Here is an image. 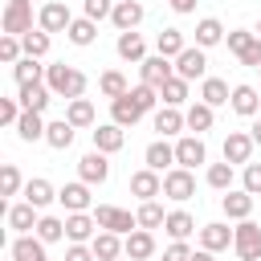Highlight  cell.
<instances>
[{"instance_id": "cell-1", "label": "cell", "mask_w": 261, "mask_h": 261, "mask_svg": "<svg viewBox=\"0 0 261 261\" xmlns=\"http://www.w3.org/2000/svg\"><path fill=\"white\" fill-rule=\"evenodd\" d=\"M45 86H49L57 98L73 102V98H82V94H86V73H82L77 65L57 61V65H45Z\"/></svg>"}, {"instance_id": "cell-2", "label": "cell", "mask_w": 261, "mask_h": 261, "mask_svg": "<svg viewBox=\"0 0 261 261\" xmlns=\"http://www.w3.org/2000/svg\"><path fill=\"white\" fill-rule=\"evenodd\" d=\"M232 253L241 261H261V224L257 220H237V228H232Z\"/></svg>"}, {"instance_id": "cell-3", "label": "cell", "mask_w": 261, "mask_h": 261, "mask_svg": "<svg viewBox=\"0 0 261 261\" xmlns=\"http://www.w3.org/2000/svg\"><path fill=\"white\" fill-rule=\"evenodd\" d=\"M0 29L12 33V37L33 33V4H29V0H8V4H4V16H0Z\"/></svg>"}, {"instance_id": "cell-4", "label": "cell", "mask_w": 261, "mask_h": 261, "mask_svg": "<svg viewBox=\"0 0 261 261\" xmlns=\"http://www.w3.org/2000/svg\"><path fill=\"white\" fill-rule=\"evenodd\" d=\"M163 196L175 200V204L192 200V196H196V175H192V167H171V171H163Z\"/></svg>"}, {"instance_id": "cell-5", "label": "cell", "mask_w": 261, "mask_h": 261, "mask_svg": "<svg viewBox=\"0 0 261 261\" xmlns=\"http://www.w3.org/2000/svg\"><path fill=\"white\" fill-rule=\"evenodd\" d=\"M94 220H98V228H110L118 237H126V232L139 228V216H130L126 208H114V204H98L94 208Z\"/></svg>"}, {"instance_id": "cell-6", "label": "cell", "mask_w": 261, "mask_h": 261, "mask_svg": "<svg viewBox=\"0 0 261 261\" xmlns=\"http://www.w3.org/2000/svg\"><path fill=\"white\" fill-rule=\"evenodd\" d=\"M175 73H179L184 82H204V77H208V57H204V49H200V45H188V49L175 57Z\"/></svg>"}, {"instance_id": "cell-7", "label": "cell", "mask_w": 261, "mask_h": 261, "mask_svg": "<svg viewBox=\"0 0 261 261\" xmlns=\"http://www.w3.org/2000/svg\"><path fill=\"white\" fill-rule=\"evenodd\" d=\"M77 179H86L90 188H94V184H106V179H110V159H106V151H98V147L86 151V155L77 159Z\"/></svg>"}, {"instance_id": "cell-8", "label": "cell", "mask_w": 261, "mask_h": 261, "mask_svg": "<svg viewBox=\"0 0 261 261\" xmlns=\"http://www.w3.org/2000/svg\"><path fill=\"white\" fill-rule=\"evenodd\" d=\"M200 163H208V147H204V139L200 135H184V139H175V167H200Z\"/></svg>"}, {"instance_id": "cell-9", "label": "cell", "mask_w": 261, "mask_h": 261, "mask_svg": "<svg viewBox=\"0 0 261 261\" xmlns=\"http://www.w3.org/2000/svg\"><path fill=\"white\" fill-rule=\"evenodd\" d=\"M69 24H73V12L61 0H49L37 16V29H45V33H69Z\"/></svg>"}, {"instance_id": "cell-10", "label": "cell", "mask_w": 261, "mask_h": 261, "mask_svg": "<svg viewBox=\"0 0 261 261\" xmlns=\"http://www.w3.org/2000/svg\"><path fill=\"white\" fill-rule=\"evenodd\" d=\"M139 77L147 82V86H163L167 77H175V61L171 57H163V53H155V57H147V61H139Z\"/></svg>"}, {"instance_id": "cell-11", "label": "cell", "mask_w": 261, "mask_h": 261, "mask_svg": "<svg viewBox=\"0 0 261 261\" xmlns=\"http://www.w3.org/2000/svg\"><path fill=\"white\" fill-rule=\"evenodd\" d=\"M253 147H257L253 135H245V130H228V139H224V159H228L232 167H237V163L245 167V163H253Z\"/></svg>"}, {"instance_id": "cell-12", "label": "cell", "mask_w": 261, "mask_h": 261, "mask_svg": "<svg viewBox=\"0 0 261 261\" xmlns=\"http://www.w3.org/2000/svg\"><path fill=\"white\" fill-rule=\"evenodd\" d=\"M122 249H126L130 261H151L155 257V232L151 228H135V232L122 237Z\"/></svg>"}, {"instance_id": "cell-13", "label": "cell", "mask_w": 261, "mask_h": 261, "mask_svg": "<svg viewBox=\"0 0 261 261\" xmlns=\"http://www.w3.org/2000/svg\"><path fill=\"white\" fill-rule=\"evenodd\" d=\"M130 192H135L139 200H155V196H163V171H155V167L135 171V175H130Z\"/></svg>"}, {"instance_id": "cell-14", "label": "cell", "mask_w": 261, "mask_h": 261, "mask_svg": "<svg viewBox=\"0 0 261 261\" xmlns=\"http://www.w3.org/2000/svg\"><path fill=\"white\" fill-rule=\"evenodd\" d=\"M220 208H224V216L228 220H249L253 216V192H245V188H228L224 196H220Z\"/></svg>"}, {"instance_id": "cell-15", "label": "cell", "mask_w": 261, "mask_h": 261, "mask_svg": "<svg viewBox=\"0 0 261 261\" xmlns=\"http://www.w3.org/2000/svg\"><path fill=\"white\" fill-rule=\"evenodd\" d=\"M94 228H98L94 212H69V216H65V241L90 245V241H94Z\"/></svg>"}, {"instance_id": "cell-16", "label": "cell", "mask_w": 261, "mask_h": 261, "mask_svg": "<svg viewBox=\"0 0 261 261\" xmlns=\"http://www.w3.org/2000/svg\"><path fill=\"white\" fill-rule=\"evenodd\" d=\"M228 106L241 114V118H257V110H261V98H257V86H249V82H241V86H232V98H228Z\"/></svg>"}, {"instance_id": "cell-17", "label": "cell", "mask_w": 261, "mask_h": 261, "mask_svg": "<svg viewBox=\"0 0 261 261\" xmlns=\"http://www.w3.org/2000/svg\"><path fill=\"white\" fill-rule=\"evenodd\" d=\"M57 200H61L65 212H90V184L86 179H73V184H65L57 192Z\"/></svg>"}, {"instance_id": "cell-18", "label": "cell", "mask_w": 261, "mask_h": 261, "mask_svg": "<svg viewBox=\"0 0 261 261\" xmlns=\"http://www.w3.org/2000/svg\"><path fill=\"white\" fill-rule=\"evenodd\" d=\"M90 249H94V257L98 261H118L126 249H122V237L118 232H110V228H98L94 232V241H90Z\"/></svg>"}, {"instance_id": "cell-19", "label": "cell", "mask_w": 261, "mask_h": 261, "mask_svg": "<svg viewBox=\"0 0 261 261\" xmlns=\"http://www.w3.org/2000/svg\"><path fill=\"white\" fill-rule=\"evenodd\" d=\"M16 98H20V106H24V110L45 114V110H49V102H53L57 94H53L45 82H33V86H20V94H16Z\"/></svg>"}, {"instance_id": "cell-20", "label": "cell", "mask_w": 261, "mask_h": 261, "mask_svg": "<svg viewBox=\"0 0 261 261\" xmlns=\"http://www.w3.org/2000/svg\"><path fill=\"white\" fill-rule=\"evenodd\" d=\"M143 118V110L135 106V98H130V90L122 94V98H110V122H118L122 130H130L135 122Z\"/></svg>"}, {"instance_id": "cell-21", "label": "cell", "mask_w": 261, "mask_h": 261, "mask_svg": "<svg viewBox=\"0 0 261 261\" xmlns=\"http://www.w3.org/2000/svg\"><path fill=\"white\" fill-rule=\"evenodd\" d=\"M90 135H94V147H98V151H106V155L122 151V143H126V130H122L118 122H102V126H94Z\"/></svg>"}, {"instance_id": "cell-22", "label": "cell", "mask_w": 261, "mask_h": 261, "mask_svg": "<svg viewBox=\"0 0 261 261\" xmlns=\"http://www.w3.org/2000/svg\"><path fill=\"white\" fill-rule=\"evenodd\" d=\"M110 20H114L118 33H130V29H139V20H143V4H139V0H118L114 12H110Z\"/></svg>"}, {"instance_id": "cell-23", "label": "cell", "mask_w": 261, "mask_h": 261, "mask_svg": "<svg viewBox=\"0 0 261 261\" xmlns=\"http://www.w3.org/2000/svg\"><path fill=\"white\" fill-rule=\"evenodd\" d=\"M12 261H45V241L37 232H20L12 241Z\"/></svg>"}, {"instance_id": "cell-24", "label": "cell", "mask_w": 261, "mask_h": 261, "mask_svg": "<svg viewBox=\"0 0 261 261\" xmlns=\"http://www.w3.org/2000/svg\"><path fill=\"white\" fill-rule=\"evenodd\" d=\"M188 126V118L179 114V106H159L155 110V130H159V139H171V135H179Z\"/></svg>"}, {"instance_id": "cell-25", "label": "cell", "mask_w": 261, "mask_h": 261, "mask_svg": "<svg viewBox=\"0 0 261 261\" xmlns=\"http://www.w3.org/2000/svg\"><path fill=\"white\" fill-rule=\"evenodd\" d=\"M143 159H147V167H155V171H171V167H175V147H171L167 139H155V143L143 151Z\"/></svg>"}, {"instance_id": "cell-26", "label": "cell", "mask_w": 261, "mask_h": 261, "mask_svg": "<svg viewBox=\"0 0 261 261\" xmlns=\"http://www.w3.org/2000/svg\"><path fill=\"white\" fill-rule=\"evenodd\" d=\"M163 232H167L171 241H188V237L196 232V216H192V212H184V208H175V212H167Z\"/></svg>"}, {"instance_id": "cell-27", "label": "cell", "mask_w": 261, "mask_h": 261, "mask_svg": "<svg viewBox=\"0 0 261 261\" xmlns=\"http://www.w3.org/2000/svg\"><path fill=\"white\" fill-rule=\"evenodd\" d=\"M114 49H118L122 61H135V65L147 61V41H143L135 29H130V33H118V45H114Z\"/></svg>"}, {"instance_id": "cell-28", "label": "cell", "mask_w": 261, "mask_h": 261, "mask_svg": "<svg viewBox=\"0 0 261 261\" xmlns=\"http://www.w3.org/2000/svg\"><path fill=\"white\" fill-rule=\"evenodd\" d=\"M228 98H232V90H228L224 77H204V82H200V102H208L212 110H216V106H228Z\"/></svg>"}, {"instance_id": "cell-29", "label": "cell", "mask_w": 261, "mask_h": 261, "mask_svg": "<svg viewBox=\"0 0 261 261\" xmlns=\"http://www.w3.org/2000/svg\"><path fill=\"white\" fill-rule=\"evenodd\" d=\"M232 245V228L228 224H204L200 228V249H212V253H220V249H228Z\"/></svg>"}, {"instance_id": "cell-30", "label": "cell", "mask_w": 261, "mask_h": 261, "mask_svg": "<svg viewBox=\"0 0 261 261\" xmlns=\"http://www.w3.org/2000/svg\"><path fill=\"white\" fill-rule=\"evenodd\" d=\"M73 130H77V126H73L69 118H57V122L45 126V143H49L53 151H65V147H73Z\"/></svg>"}, {"instance_id": "cell-31", "label": "cell", "mask_w": 261, "mask_h": 261, "mask_svg": "<svg viewBox=\"0 0 261 261\" xmlns=\"http://www.w3.org/2000/svg\"><path fill=\"white\" fill-rule=\"evenodd\" d=\"M37 220H41V216H37V204H29V200L8 208V228H16V232H33Z\"/></svg>"}, {"instance_id": "cell-32", "label": "cell", "mask_w": 261, "mask_h": 261, "mask_svg": "<svg viewBox=\"0 0 261 261\" xmlns=\"http://www.w3.org/2000/svg\"><path fill=\"white\" fill-rule=\"evenodd\" d=\"M24 200H29V204H37V208H49V204L57 200V192H53V184H49V179H41V175H37V179H24Z\"/></svg>"}, {"instance_id": "cell-33", "label": "cell", "mask_w": 261, "mask_h": 261, "mask_svg": "<svg viewBox=\"0 0 261 261\" xmlns=\"http://www.w3.org/2000/svg\"><path fill=\"white\" fill-rule=\"evenodd\" d=\"M73 45H94L98 41V20H90V16H73V24H69V33H65Z\"/></svg>"}, {"instance_id": "cell-34", "label": "cell", "mask_w": 261, "mask_h": 261, "mask_svg": "<svg viewBox=\"0 0 261 261\" xmlns=\"http://www.w3.org/2000/svg\"><path fill=\"white\" fill-rule=\"evenodd\" d=\"M224 41V24L216 20V16H204L200 24H196V45L200 49H212V45H220Z\"/></svg>"}, {"instance_id": "cell-35", "label": "cell", "mask_w": 261, "mask_h": 261, "mask_svg": "<svg viewBox=\"0 0 261 261\" xmlns=\"http://www.w3.org/2000/svg\"><path fill=\"white\" fill-rule=\"evenodd\" d=\"M155 49H159L163 57H171V61H175V57L188 49V41H184V29H163V33L155 37Z\"/></svg>"}, {"instance_id": "cell-36", "label": "cell", "mask_w": 261, "mask_h": 261, "mask_svg": "<svg viewBox=\"0 0 261 261\" xmlns=\"http://www.w3.org/2000/svg\"><path fill=\"white\" fill-rule=\"evenodd\" d=\"M12 77H16V86H33V82H41V77H45L41 57H20V61L12 65Z\"/></svg>"}, {"instance_id": "cell-37", "label": "cell", "mask_w": 261, "mask_h": 261, "mask_svg": "<svg viewBox=\"0 0 261 261\" xmlns=\"http://www.w3.org/2000/svg\"><path fill=\"white\" fill-rule=\"evenodd\" d=\"M184 118H188V130H196V135H204V130H212V106L208 102H192L188 110H184Z\"/></svg>"}, {"instance_id": "cell-38", "label": "cell", "mask_w": 261, "mask_h": 261, "mask_svg": "<svg viewBox=\"0 0 261 261\" xmlns=\"http://www.w3.org/2000/svg\"><path fill=\"white\" fill-rule=\"evenodd\" d=\"M45 126H49V122H45L37 110H24L20 122H16V135H20L24 143H37V139H45Z\"/></svg>"}, {"instance_id": "cell-39", "label": "cell", "mask_w": 261, "mask_h": 261, "mask_svg": "<svg viewBox=\"0 0 261 261\" xmlns=\"http://www.w3.org/2000/svg\"><path fill=\"white\" fill-rule=\"evenodd\" d=\"M159 98H163V106H184L188 102V82L175 73V77H167L163 86H159Z\"/></svg>"}, {"instance_id": "cell-40", "label": "cell", "mask_w": 261, "mask_h": 261, "mask_svg": "<svg viewBox=\"0 0 261 261\" xmlns=\"http://www.w3.org/2000/svg\"><path fill=\"white\" fill-rule=\"evenodd\" d=\"M65 118L82 130V126H94V102L90 98H73L69 106H65Z\"/></svg>"}, {"instance_id": "cell-41", "label": "cell", "mask_w": 261, "mask_h": 261, "mask_svg": "<svg viewBox=\"0 0 261 261\" xmlns=\"http://www.w3.org/2000/svg\"><path fill=\"white\" fill-rule=\"evenodd\" d=\"M33 232H37L45 245H57V241H65V220H61V216H41Z\"/></svg>"}, {"instance_id": "cell-42", "label": "cell", "mask_w": 261, "mask_h": 261, "mask_svg": "<svg viewBox=\"0 0 261 261\" xmlns=\"http://www.w3.org/2000/svg\"><path fill=\"white\" fill-rule=\"evenodd\" d=\"M135 216H139V228H163V220H167L163 204H155V200H143Z\"/></svg>"}, {"instance_id": "cell-43", "label": "cell", "mask_w": 261, "mask_h": 261, "mask_svg": "<svg viewBox=\"0 0 261 261\" xmlns=\"http://www.w3.org/2000/svg\"><path fill=\"white\" fill-rule=\"evenodd\" d=\"M98 90H102V98H122L130 86H126V77H122L118 69H106V73L98 77Z\"/></svg>"}, {"instance_id": "cell-44", "label": "cell", "mask_w": 261, "mask_h": 261, "mask_svg": "<svg viewBox=\"0 0 261 261\" xmlns=\"http://www.w3.org/2000/svg\"><path fill=\"white\" fill-rule=\"evenodd\" d=\"M208 188H216V192H228L232 188V163L224 159V163H208Z\"/></svg>"}, {"instance_id": "cell-45", "label": "cell", "mask_w": 261, "mask_h": 261, "mask_svg": "<svg viewBox=\"0 0 261 261\" xmlns=\"http://www.w3.org/2000/svg\"><path fill=\"white\" fill-rule=\"evenodd\" d=\"M16 192H24L20 167H16V163H4V167H0V196H16Z\"/></svg>"}, {"instance_id": "cell-46", "label": "cell", "mask_w": 261, "mask_h": 261, "mask_svg": "<svg viewBox=\"0 0 261 261\" xmlns=\"http://www.w3.org/2000/svg\"><path fill=\"white\" fill-rule=\"evenodd\" d=\"M20 57H24V41L12 37V33H4V37H0V61H4V65H16Z\"/></svg>"}, {"instance_id": "cell-47", "label": "cell", "mask_w": 261, "mask_h": 261, "mask_svg": "<svg viewBox=\"0 0 261 261\" xmlns=\"http://www.w3.org/2000/svg\"><path fill=\"white\" fill-rule=\"evenodd\" d=\"M130 98H135V106H139L143 114H151V110H155V102H159V90H155V86H147V82H139V86H130Z\"/></svg>"}, {"instance_id": "cell-48", "label": "cell", "mask_w": 261, "mask_h": 261, "mask_svg": "<svg viewBox=\"0 0 261 261\" xmlns=\"http://www.w3.org/2000/svg\"><path fill=\"white\" fill-rule=\"evenodd\" d=\"M20 41H24V57H45V53H49V33H45V29L24 33Z\"/></svg>"}, {"instance_id": "cell-49", "label": "cell", "mask_w": 261, "mask_h": 261, "mask_svg": "<svg viewBox=\"0 0 261 261\" xmlns=\"http://www.w3.org/2000/svg\"><path fill=\"white\" fill-rule=\"evenodd\" d=\"M224 41H228V53H237V57H241V53H245V49L257 41V33H253V29H232Z\"/></svg>"}, {"instance_id": "cell-50", "label": "cell", "mask_w": 261, "mask_h": 261, "mask_svg": "<svg viewBox=\"0 0 261 261\" xmlns=\"http://www.w3.org/2000/svg\"><path fill=\"white\" fill-rule=\"evenodd\" d=\"M20 114H24L20 98H0V122H4V126H16V122H20Z\"/></svg>"}, {"instance_id": "cell-51", "label": "cell", "mask_w": 261, "mask_h": 261, "mask_svg": "<svg viewBox=\"0 0 261 261\" xmlns=\"http://www.w3.org/2000/svg\"><path fill=\"white\" fill-rule=\"evenodd\" d=\"M114 4H118V0H82V12H86L90 20H106V16L114 12Z\"/></svg>"}, {"instance_id": "cell-52", "label": "cell", "mask_w": 261, "mask_h": 261, "mask_svg": "<svg viewBox=\"0 0 261 261\" xmlns=\"http://www.w3.org/2000/svg\"><path fill=\"white\" fill-rule=\"evenodd\" d=\"M245 192L261 196V163H245Z\"/></svg>"}, {"instance_id": "cell-53", "label": "cell", "mask_w": 261, "mask_h": 261, "mask_svg": "<svg viewBox=\"0 0 261 261\" xmlns=\"http://www.w3.org/2000/svg\"><path fill=\"white\" fill-rule=\"evenodd\" d=\"M192 257V249H188V241H171L167 249H163V261H188Z\"/></svg>"}, {"instance_id": "cell-54", "label": "cell", "mask_w": 261, "mask_h": 261, "mask_svg": "<svg viewBox=\"0 0 261 261\" xmlns=\"http://www.w3.org/2000/svg\"><path fill=\"white\" fill-rule=\"evenodd\" d=\"M65 261H98V257H94V249H90V245H77V241H69V249H65Z\"/></svg>"}, {"instance_id": "cell-55", "label": "cell", "mask_w": 261, "mask_h": 261, "mask_svg": "<svg viewBox=\"0 0 261 261\" xmlns=\"http://www.w3.org/2000/svg\"><path fill=\"white\" fill-rule=\"evenodd\" d=\"M241 65H253V69L261 65V37H257V41H253V45L241 53Z\"/></svg>"}, {"instance_id": "cell-56", "label": "cell", "mask_w": 261, "mask_h": 261, "mask_svg": "<svg viewBox=\"0 0 261 261\" xmlns=\"http://www.w3.org/2000/svg\"><path fill=\"white\" fill-rule=\"evenodd\" d=\"M167 4H171L179 16H184V12H196V0H167Z\"/></svg>"}, {"instance_id": "cell-57", "label": "cell", "mask_w": 261, "mask_h": 261, "mask_svg": "<svg viewBox=\"0 0 261 261\" xmlns=\"http://www.w3.org/2000/svg\"><path fill=\"white\" fill-rule=\"evenodd\" d=\"M188 261H216V253H212V249H192Z\"/></svg>"}, {"instance_id": "cell-58", "label": "cell", "mask_w": 261, "mask_h": 261, "mask_svg": "<svg viewBox=\"0 0 261 261\" xmlns=\"http://www.w3.org/2000/svg\"><path fill=\"white\" fill-rule=\"evenodd\" d=\"M249 135H253V143L261 147V118H253V126H249Z\"/></svg>"}, {"instance_id": "cell-59", "label": "cell", "mask_w": 261, "mask_h": 261, "mask_svg": "<svg viewBox=\"0 0 261 261\" xmlns=\"http://www.w3.org/2000/svg\"><path fill=\"white\" fill-rule=\"evenodd\" d=\"M253 33H257V37H261V20H257V29H253Z\"/></svg>"}, {"instance_id": "cell-60", "label": "cell", "mask_w": 261, "mask_h": 261, "mask_svg": "<svg viewBox=\"0 0 261 261\" xmlns=\"http://www.w3.org/2000/svg\"><path fill=\"white\" fill-rule=\"evenodd\" d=\"M257 73H261V65H257Z\"/></svg>"}, {"instance_id": "cell-61", "label": "cell", "mask_w": 261, "mask_h": 261, "mask_svg": "<svg viewBox=\"0 0 261 261\" xmlns=\"http://www.w3.org/2000/svg\"><path fill=\"white\" fill-rule=\"evenodd\" d=\"M45 261H49V257H45Z\"/></svg>"}, {"instance_id": "cell-62", "label": "cell", "mask_w": 261, "mask_h": 261, "mask_svg": "<svg viewBox=\"0 0 261 261\" xmlns=\"http://www.w3.org/2000/svg\"><path fill=\"white\" fill-rule=\"evenodd\" d=\"M29 4H33V0H29Z\"/></svg>"}]
</instances>
